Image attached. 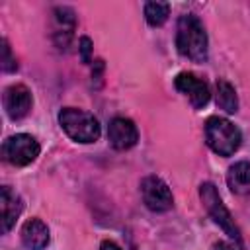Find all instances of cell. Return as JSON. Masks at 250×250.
Wrapping results in <instances>:
<instances>
[{
    "mask_svg": "<svg viewBox=\"0 0 250 250\" xmlns=\"http://www.w3.org/2000/svg\"><path fill=\"white\" fill-rule=\"evenodd\" d=\"M176 45L184 57L195 62H203L207 59V33L197 16L186 14L180 18L176 31Z\"/></svg>",
    "mask_w": 250,
    "mask_h": 250,
    "instance_id": "6da1fadb",
    "label": "cell"
},
{
    "mask_svg": "<svg viewBox=\"0 0 250 250\" xmlns=\"http://www.w3.org/2000/svg\"><path fill=\"white\" fill-rule=\"evenodd\" d=\"M205 141L213 152L221 156H230L238 150L242 135L234 123H230L225 117L213 115L205 121Z\"/></svg>",
    "mask_w": 250,
    "mask_h": 250,
    "instance_id": "7a4b0ae2",
    "label": "cell"
},
{
    "mask_svg": "<svg viewBox=\"0 0 250 250\" xmlns=\"http://www.w3.org/2000/svg\"><path fill=\"white\" fill-rule=\"evenodd\" d=\"M59 123L64 133L76 143H94L100 137V123L98 119L76 107H62L59 113Z\"/></svg>",
    "mask_w": 250,
    "mask_h": 250,
    "instance_id": "3957f363",
    "label": "cell"
},
{
    "mask_svg": "<svg viewBox=\"0 0 250 250\" xmlns=\"http://www.w3.org/2000/svg\"><path fill=\"white\" fill-rule=\"evenodd\" d=\"M199 195H201V201H203V205H205V209H207V213L211 215V219L238 244V246H242V236H240V230H238V227H236V223H234V219H232V215L229 213V209L223 205V201H221V195H219V191H217V188L211 184V182H205V184H201L199 186Z\"/></svg>",
    "mask_w": 250,
    "mask_h": 250,
    "instance_id": "277c9868",
    "label": "cell"
},
{
    "mask_svg": "<svg viewBox=\"0 0 250 250\" xmlns=\"http://www.w3.org/2000/svg\"><path fill=\"white\" fill-rule=\"evenodd\" d=\"M39 150H41L39 143L27 133L12 135L2 145V156L12 166H27V164H31L39 156Z\"/></svg>",
    "mask_w": 250,
    "mask_h": 250,
    "instance_id": "5b68a950",
    "label": "cell"
},
{
    "mask_svg": "<svg viewBox=\"0 0 250 250\" xmlns=\"http://www.w3.org/2000/svg\"><path fill=\"white\" fill-rule=\"evenodd\" d=\"M141 193H143L145 205L150 211H154V213L168 211L172 207V203H174V197H172L170 188L158 176H146L143 180V184H141Z\"/></svg>",
    "mask_w": 250,
    "mask_h": 250,
    "instance_id": "8992f818",
    "label": "cell"
},
{
    "mask_svg": "<svg viewBox=\"0 0 250 250\" xmlns=\"http://www.w3.org/2000/svg\"><path fill=\"white\" fill-rule=\"evenodd\" d=\"M174 84H176V88H178L182 94H186V96L189 98V102H191V105H193L195 109L207 105V102H209V98H211L209 86H207V82H203V80L197 78L195 74H191V72H180V74L176 76Z\"/></svg>",
    "mask_w": 250,
    "mask_h": 250,
    "instance_id": "52a82bcc",
    "label": "cell"
},
{
    "mask_svg": "<svg viewBox=\"0 0 250 250\" xmlns=\"http://www.w3.org/2000/svg\"><path fill=\"white\" fill-rule=\"evenodd\" d=\"M107 139H109V145L113 148L127 150V148H131L139 141L137 125L131 119H127V117H115V119L109 121Z\"/></svg>",
    "mask_w": 250,
    "mask_h": 250,
    "instance_id": "ba28073f",
    "label": "cell"
},
{
    "mask_svg": "<svg viewBox=\"0 0 250 250\" xmlns=\"http://www.w3.org/2000/svg\"><path fill=\"white\" fill-rule=\"evenodd\" d=\"M31 92L23 84H14L4 92V109L10 119H21L31 109Z\"/></svg>",
    "mask_w": 250,
    "mask_h": 250,
    "instance_id": "9c48e42d",
    "label": "cell"
},
{
    "mask_svg": "<svg viewBox=\"0 0 250 250\" xmlns=\"http://www.w3.org/2000/svg\"><path fill=\"white\" fill-rule=\"evenodd\" d=\"M0 209H2V232H8L16 225V219L23 209L21 197L16 191H12L8 186H2L0 189Z\"/></svg>",
    "mask_w": 250,
    "mask_h": 250,
    "instance_id": "30bf717a",
    "label": "cell"
},
{
    "mask_svg": "<svg viewBox=\"0 0 250 250\" xmlns=\"http://www.w3.org/2000/svg\"><path fill=\"white\" fill-rule=\"evenodd\" d=\"M49 229L41 219H29L21 227V242L27 250H43L49 244Z\"/></svg>",
    "mask_w": 250,
    "mask_h": 250,
    "instance_id": "8fae6325",
    "label": "cell"
},
{
    "mask_svg": "<svg viewBox=\"0 0 250 250\" xmlns=\"http://www.w3.org/2000/svg\"><path fill=\"white\" fill-rule=\"evenodd\" d=\"M227 184L232 193L244 195L250 193V162H236L229 168L227 174Z\"/></svg>",
    "mask_w": 250,
    "mask_h": 250,
    "instance_id": "7c38bea8",
    "label": "cell"
},
{
    "mask_svg": "<svg viewBox=\"0 0 250 250\" xmlns=\"http://www.w3.org/2000/svg\"><path fill=\"white\" fill-rule=\"evenodd\" d=\"M217 105L221 109H225L227 113H234L238 109L236 92H234V88L227 80H219L217 82Z\"/></svg>",
    "mask_w": 250,
    "mask_h": 250,
    "instance_id": "4fadbf2b",
    "label": "cell"
},
{
    "mask_svg": "<svg viewBox=\"0 0 250 250\" xmlns=\"http://www.w3.org/2000/svg\"><path fill=\"white\" fill-rule=\"evenodd\" d=\"M170 16V4L168 2H146L145 4V18L148 25L158 27L162 25Z\"/></svg>",
    "mask_w": 250,
    "mask_h": 250,
    "instance_id": "5bb4252c",
    "label": "cell"
},
{
    "mask_svg": "<svg viewBox=\"0 0 250 250\" xmlns=\"http://www.w3.org/2000/svg\"><path fill=\"white\" fill-rule=\"evenodd\" d=\"M18 68L16 64V59L12 57V51H10V45L6 39H2V70L4 72H14Z\"/></svg>",
    "mask_w": 250,
    "mask_h": 250,
    "instance_id": "9a60e30c",
    "label": "cell"
},
{
    "mask_svg": "<svg viewBox=\"0 0 250 250\" xmlns=\"http://www.w3.org/2000/svg\"><path fill=\"white\" fill-rule=\"evenodd\" d=\"M78 49H80V59H82V62H90V51H92V41L88 39V37H82L80 41H78Z\"/></svg>",
    "mask_w": 250,
    "mask_h": 250,
    "instance_id": "2e32d148",
    "label": "cell"
},
{
    "mask_svg": "<svg viewBox=\"0 0 250 250\" xmlns=\"http://www.w3.org/2000/svg\"><path fill=\"white\" fill-rule=\"evenodd\" d=\"M100 250H121V248L115 242H111V240H104L102 246H100Z\"/></svg>",
    "mask_w": 250,
    "mask_h": 250,
    "instance_id": "e0dca14e",
    "label": "cell"
},
{
    "mask_svg": "<svg viewBox=\"0 0 250 250\" xmlns=\"http://www.w3.org/2000/svg\"><path fill=\"white\" fill-rule=\"evenodd\" d=\"M213 250H234L232 246H229L227 242H217L215 246H213Z\"/></svg>",
    "mask_w": 250,
    "mask_h": 250,
    "instance_id": "ac0fdd59",
    "label": "cell"
}]
</instances>
